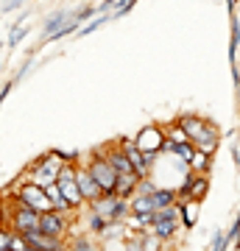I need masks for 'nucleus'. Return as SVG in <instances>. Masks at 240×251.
<instances>
[{
    "mask_svg": "<svg viewBox=\"0 0 240 251\" xmlns=\"http://www.w3.org/2000/svg\"><path fill=\"white\" fill-rule=\"evenodd\" d=\"M28 31H31L28 25H14V28H11V34H9V42H6V45H9L11 50H14V48H17L20 42H23V39L28 36Z\"/></svg>",
    "mask_w": 240,
    "mask_h": 251,
    "instance_id": "obj_20",
    "label": "nucleus"
},
{
    "mask_svg": "<svg viewBox=\"0 0 240 251\" xmlns=\"http://www.w3.org/2000/svg\"><path fill=\"white\" fill-rule=\"evenodd\" d=\"M107 159H109V165H112L117 173H129L132 171V162H129V156H126V151L120 148V145H117V148H109Z\"/></svg>",
    "mask_w": 240,
    "mask_h": 251,
    "instance_id": "obj_13",
    "label": "nucleus"
},
{
    "mask_svg": "<svg viewBox=\"0 0 240 251\" xmlns=\"http://www.w3.org/2000/svg\"><path fill=\"white\" fill-rule=\"evenodd\" d=\"M179 126L187 131L193 148H198V151H204V153H213L215 148H218V131H215L207 120L193 117V115H185L182 120H179Z\"/></svg>",
    "mask_w": 240,
    "mask_h": 251,
    "instance_id": "obj_1",
    "label": "nucleus"
},
{
    "mask_svg": "<svg viewBox=\"0 0 240 251\" xmlns=\"http://www.w3.org/2000/svg\"><path fill=\"white\" fill-rule=\"evenodd\" d=\"M170 140H173V143H190V137H187V131L182 126H173V128H170Z\"/></svg>",
    "mask_w": 240,
    "mask_h": 251,
    "instance_id": "obj_21",
    "label": "nucleus"
},
{
    "mask_svg": "<svg viewBox=\"0 0 240 251\" xmlns=\"http://www.w3.org/2000/svg\"><path fill=\"white\" fill-rule=\"evenodd\" d=\"M137 181H140V176L134 171H129V173H117V184H115V196H120V198H129L137 190Z\"/></svg>",
    "mask_w": 240,
    "mask_h": 251,
    "instance_id": "obj_12",
    "label": "nucleus"
},
{
    "mask_svg": "<svg viewBox=\"0 0 240 251\" xmlns=\"http://www.w3.org/2000/svg\"><path fill=\"white\" fill-rule=\"evenodd\" d=\"M59 153H62L64 162H76V159H79V151H59Z\"/></svg>",
    "mask_w": 240,
    "mask_h": 251,
    "instance_id": "obj_24",
    "label": "nucleus"
},
{
    "mask_svg": "<svg viewBox=\"0 0 240 251\" xmlns=\"http://www.w3.org/2000/svg\"><path fill=\"white\" fill-rule=\"evenodd\" d=\"M20 6H23V0H6V3H3V14H9V11H17Z\"/></svg>",
    "mask_w": 240,
    "mask_h": 251,
    "instance_id": "obj_23",
    "label": "nucleus"
},
{
    "mask_svg": "<svg viewBox=\"0 0 240 251\" xmlns=\"http://www.w3.org/2000/svg\"><path fill=\"white\" fill-rule=\"evenodd\" d=\"M67 229H70V221H67V215L59 212V209H48V212L39 215V232L48 234V237L62 240L64 234H67Z\"/></svg>",
    "mask_w": 240,
    "mask_h": 251,
    "instance_id": "obj_7",
    "label": "nucleus"
},
{
    "mask_svg": "<svg viewBox=\"0 0 240 251\" xmlns=\"http://www.w3.org/2000/svg\"><path fill=\"white\" fill-rule=\"evenodd\" d=\"M109 17H112V14H107V11H98V14H95V17L87 23V25L79 28V36H87V34H92V31H98L101 25H107V23H109Z\"/></svg>",
    "mask_w": 240,
    "mask_h": 251,
    "instance_id": "obj_17",
    "label": "nucleus"
},
{
    "mask_svg": "<svg viewBox=\"0 0 240 251\" xmlns=\"http://www.w3.org/2000/svg\"><path fill=\"white\" fill-rule=\"evenodd\" d=\"M56 184H59V190H62V196L70 201L73 209H79V206L84 204V196H81L79 181H76V165H73V162H64L62 165V171H59V176H56Z\"/></svg>",
    "mask_w": 240,
    "mask_h": 251,
    "instance_id": "obj_5",
    "label": "nucleus"
},
{
    "mask_svg": "<svg viewBox=\"0 0 240 251\" xmlns=\"http://www.w3.org/2000/svg\"><path fill=\"white\" fill-rule=\"evenodd\" d=\"M67 20H70V11L56 9L53 14H51V17H48V20L42 23V36H45V39H51V36H53L56 31H59V28L64 25V23H67Z\"/></svg>",
    "mask_w": 240,
    "mask_h": 251,
    "instance_id": "obj_11",
    "label": "nucleus"
},
{
    "mask_svg": "<svg viewBox=\"0 0 240 251\" xmlns=\"http://www.w3.org/2000/svg\"><path fill=\"white\" fill-rule=\"evenodd\" d=\"M120 148L126 151V156H129V162H132V171L137 173L140 179H145L148 171H151V165H154V156H151V153H142L134 143H126V140L120 143Z\"/></svg>",
    "mask_w": 240,
    "mask_h": 251,
    "instance_id": "obj_9",
    "label": "nucleus"
},
{
    "mask_svg": "<svg viewBox=\"0 0 240 251\" xmlns=\"http://www.w3.org/2000/svg\"><path fill=\"white\" fill-rule=\"evenodd\" d=\"M14 201L31 206V209H36V212H48V209H53V201L48 198L45 187H39V184H34V181H20L17 193H14Z\"/></svg>",
    "mask_w": 240,
    "mask_h": 251,
    "instance_id": "obj_4",
    "label": "nucleus"
},
{
    "mask_svg": "<svg viewBox=\"0 0 240 251\" xmlns=\"http://www.w3.org/2000/svg\"><path fill=\"white\" fill-rule=\"evenodd\" d=\"M89 173H92V179L98 181L101 193H115V184H117V171L109 165L107 153L104 151H95L92 153V159L87 162Z\"/></svg>",
    "mask_w": 240,
    "mask_h": 251,
    "instance_id": "obj_3",
    "label": "nucleus"
},
{
    "mask_svg": "<svg viewBox=\"0 0 240 251\" xmlns=\"http://www.w3.org/2000/svg\"><path fill=\"white\" fill-rule=\"evenodd\" d=\"M39 215L42 212L14 201V209H9V224L14 232H31V229H39Z\"/></svg>",
    "mask_w": 240,
    "mask_h": 251,
    "instance_id": "obj_6",
    "label": "nucleus"
},
{
    "mask_svg": "<svg viewBox=\"0 0 240 251\" xmlns=\"http://www.w3.org/2000/svg\"><path fill=\"white\" fill-rule=\"evenodd\" d=\"M179 212H182V221L185 226H193L198 221V198H187L185 204L179 206Z\"/></svg>",
    "mask_w": 240,
    "mask_h": 251,
    "instance_id": "obj_16",
    "label": "nucleus"
},
{
    "mask_svg": "<svg viewBox=\"0 0 240 251\" xmlns=\"http://www.w3.org/2000/svg\"><path fill=\"white\" fill-rule=\"evenodd\" d=\"M134 145H137L142 153H151V156H157V153L162 151V145H165V134H162L160 126H145L140 134L134 137Z\"/></svg>",
    "mask_w": 240,
    "mask_h": 251,
    "instance_id": "obj_8",
    "label": "nucleus"
},
{
    "mask_svg": "<svg viewBox=\"0 0 240 251\" xmlns=\"http://www.w3.org/2000/svg\"><path fill=\"white\" fill-rule=\"evenodd\" d=\"M173 198H176V193H173L170 187H154V193H151V204H154V209H162V206L173 204Z\"/></svg>",
    "mask_w": 240,
    "mask_h": 251,
    "instance_id": "obj_15",
    "label": "nucleus"
},
{
    "mask_svg": "<svg viewBox=\"0 0 240 251\" xmlns=\"http://www.w3.org/2000/svg\"><path fill=\"white\" fill-rule=\"evenodd\" d=\"M204 193H207V179L204 176L185 179V184H182V196H187V198H201Z\"/></svg>",
    "mask_w": 240,
    "mask_h": 251,
    "instance_id": "obj_14",
    "label": "nucleus"
},
{
    "mask_svg": "<svg viewBox=\"0 0 240 251\" xmlns=\"http://www.w3.org/2000/svg\"><path fill=\"white\" fill-rule=\"evenodd\" d=\"M62 165H64V159H62V153H59V151L42 153L39 159H34V165H31V168H26L28 181H34V184L45 187V184L56 181V176H59V171H62Z\"/></svg>",
    "mask_w": 240,
    "mask_h": 251,
    "instance_id": "obj_2",
    "label": "nucleus"
},
{
    "mask_svg": "<svg viewBox=\"0 0 240 251\" xmlns=\"http://www.w3.org/2000/svg\"><path fill=\"white\" fill-rule=\"evenodd\" d=\"M9 234H11V229L0 226V251H9Z\"/></svg>",
    "mask_w": 240,
    "mask_h": 251,
    "instance_id": "obj_22",
    "label": "nucleus"
},
{
    "mask_svg": "<svg viewBox=\"0 0 240 251\" xmlns=\"http://www.w3.org/2000/svg\"><path fill=\"white\" fill-rule=\"evenodd\" d=\"M76 181H79V190H81V196H84V201H95V198H101L104 193H101V187H98V181L92 179V173H89V168L84 165H76Z\"/></svg>",
    "mask_w": 240,
    "mask_h": 251,
    "instance_id": "obj_10",
    "label": "nucleus"
},
{
    "mask_svg": "<svg viewBox=\"0 0 240 251\" xmlns=\"http://www.w3.org/2000/svg\"><path fill=\"white\" fill-rule=\"evenodd\" d=\"M6 221H9V209H6L3 201H0V226H6Z\"/></svg>",
    "mask_w": 240,
    "mask_h": 251,
    "instance_id": "obj_25",
    "label": "nucleus"
},
{
    "mask_svg": "<svg viewBox=\"0 0 240 251\" xmlns=\"http://www.w3.org/2000/svg\"><path fill=\"white\" fill-rule=\"evenodd\" d=\"M28 249H31V246H28L26 234L11 229V234H9V251H28Z\"/></svg>",
    "mask_w": 240,
    "mask_h": 251,
    "instance_id": "obj_19",
    "label": "nucleus"
},
{
    "mask_svg": "<svg viewBox=\"0 0 240 251\" xmlns=\"http://www.w3.org/2000/svg\"><path fill=\"white\" fill-rule=\"evenodd\" d=\"M207 159H210V153H204V151H198V148H196V151H193V159L187 162V165H190V168H193L196 173H204V171H207V165H210Z\"/></svg>",
    "mask_w": 240,
    "mask_h": 251,
    "instance_id": "obj_18",
    "label": "nucleus"
}]
</instances>
